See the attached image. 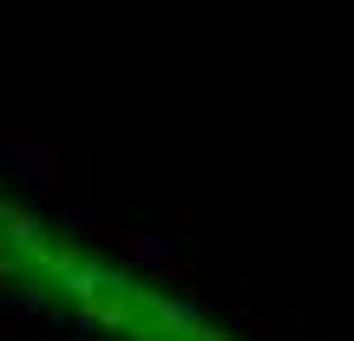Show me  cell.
Listing matches in <instances>:
<instances>
[{"label":"cell","mask_w":354,"mask_h":341,"mask_svg":"<svg viewBox=\"0 0 354 341\" xmlns=\"http://www.w3.org/2000/svg\"><path fill=\"white\" fill-rule=\"evenodd\" d=\"M158 276H165L171 289H197V282H203V269H197V263H171V256H158Z\"/></svg>","instance_id":"6da1fadb"},{"label":"cell","mask_w":354,"mask_h":341,"mask_svg":"<svg viewBox=\"0 0 354 341\" xmlns=\"http://www.w3.org/2000/svg\"><path fill=\"white\" fill-rule=\"evenodd\" d=\"M20 289V276H13V269H0V295H13Z\"/></svg>","instance_id":"7a4b0ae2"},{"label":"cell","mask_w":354,"mask_h":341,"mask_svg":"<svg viewBox=\"0 0 354 341\" xmlns=\"http://www.w3.org/2000/svg\"><path fill=\"white\" fill-rule=\"evenodd\" d=\"M0 341H20V335H13V329H7V322H0Z\"/></svg>","instance_id":"3957f363"}]
</instances>
